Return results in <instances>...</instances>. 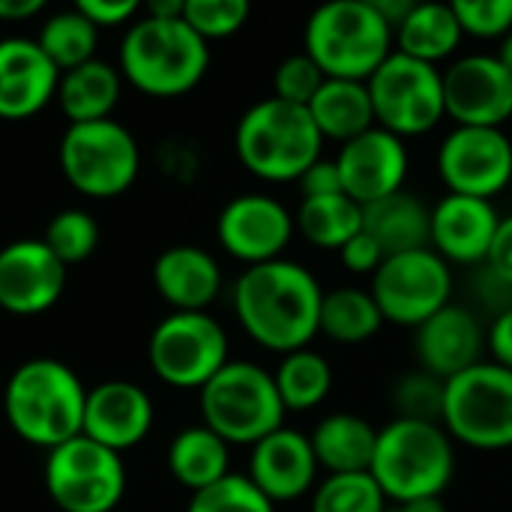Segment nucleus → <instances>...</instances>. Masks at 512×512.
Returning a JSON list of instances; mask_svg holds the SVG:
<instances>
[{"instance_id":"1","label":"nucleus","mask_w":512,"mask_h":512,"mask_svg":"<svg viewBox=\"0 0 512 512\" xmlns=\"http://www.w3.org/2000/svg\"><path fill=\"white\" fill-rule=\"evenodd\" d=\"M231 297L246 336L273 354L303 351L318 336L324 288L297 261L276 258L246 267Z\"/></svg>"},{"instance_id":"2","label":"nucleus","mask_w":512,"mask_h":512,"mask_svg":"<svg viewBox=\"0 0 512 512\" xmlns=\"http://www.w3.org/2000/svg\"><path fill=\"white\" fill-rule=\"evenodd\" d=\"M87 390L78 375L51 357L21 363L6 381L3 408L12 432L27 444L54 450L84 429Z\"/></svg>"},{"instance_id":"3","label":"nucleus","mask_w":512,"mask_h":512,"mask_svg":"<svg viewBox=\"0 0 512 512\" xmlns=\"http://www.w3.org/2000/svg\"><path fill=\"white\" fill-rule=\"evenodd\" d=\"M369 474L393 501V507L423 498H441L456 474L453 438L441 423L393 417L378 429L375 459Z\"/></svg>"},{"instance_id":"4","label":"nucleus","mask_w":512,"mask_h":512,"mask_svg":"<svg viewBox=\"0 0 512 512\" xmlns=\"http://www.w3.org/2000/svg\"><path fill=\"white\" fill-rule=\"evenodd\" d=\"M234 150L258 180L297 183L321 159L324 138L306 108L267 96L237 120Z\"/></svg>"},{"instance_id":"5","label":"nucleus","mask_w":512,"mask_h":512,"mask_svg":"<svg viewBox=\"0 0 512 512\" xmlns=\"http://www.w3.org/2000/svg\"><path fill=\"white\" fill-rule=\"evenodd\" d=\"M303 51L327 78L369 81L396 51V42L372 0H333L309 15Z\"/></svg>"},{"instance_id":"6","label":"nucleus","mask_w":512,"mask_h":512,"mask_svg":"<svg viewBox=\"0 0 512 512\" xmlns=\"http://www.w3.org/2000/svg\"><path fill=\"white\" fill-rule=\"evenodd\" d=\"M210 66L207 42L180 18L141 15L123 36L120 69L150 96L189 93Z\"/></svg>"},{"instance_id":"7","label":"nucleus","mask_w":512,"mask_h":512,"mask_svg":"<svg viewBox=\"0 0 512 512\" xmlns=\"http://www.w3.org/2000/svg\"><path fill=\"white\" fill-rule=\"evenodd\" d=\"M201 420L228 447H255L285 426V405L267 369L228 360L201 390Z\"/></svg>"},{"instance_id":"8","label":"nucleus","mask_w":512,"mask_h":512,"mask_svg":"<svg viewBox=\"0 0 512 512\" xmlns=\"http://www.w3.org/2000/svg\"><path fill=\"white\" fill-rule=\"evenodd\" d=\"M441 426L453 444L471 450L512 447V372L483 360L462 375L444 381Z\"/></svg>"},{"instance_id":"9","label":"nucleus","mask_w":512,"mask_h":512,"mask_svg":"<svg viewBox=\"0 0 512 512\" xmlns=\"http://www.w3.org/2000/svg\"><path fill=\"white\" fill-rule=\"evenodd\" d=\"M366 84L375 108V126L402 141L429 135L441 120H447L444 75L438 66L393 51Z\"/></svg>"},{"instance_id":"10","label":"nucleus","mask_w":512,"mask_h":512,"mask_svg":"<svg viewBox=\"0 0 512 512\" xmlns=\"http://www.w3.org/2000/svg\"><path fill=\"white\" fill-rule=\"evenodd\" d=\"M141 168L132 132L117 120L69 123L60 138L63 177L90 198H114L126 192Z\"/></svg>"},{"instance_id":"11","label":"nucleus","mask_w":512,"mask_h":512,"mask_svg":"<svg viewBox=\"0 0 512 512\" xmlns=\"http://www.w3.org/2000/svg\"><path fill=\"white\" fill-rule=\"evenodd\" d=\"M45 489L63 512H111L126 492L120 453L78 435L48 450Z\"/></svg>"},{"instance_id":"12","label":"nucleus","mask_w":512,"mask_h":512,"mask_svg":"<svg viewBox=\"0 0 512 512\" xmlns=\"http://www.w3.org/2000/svg\"><path fill=\"white\" fill-rule=\"evenodd\" d=\"M369 294L375 297L384 324L417 330L453 303V270L432 249L390 255L375 270Z\"/></svg>"},{"instance_id":"13","label":"nucleus","mask_w":512,"mask_h":512,"mask_svg":"<svg viewBox=\"0 0 512 512\" xmlns=\"http://www.w3.org/2000/svg\"><path fill=\"white\" fill-rule=\"evenodd\" d=\"M150 366L177 390H201L228 363V336L207 312H171L150 333Z\"/></svg>"},{"instance_id":"14","label":"nucleus","mask_w":512,"mask_h":512,"mask_svg":"<svg viewBox=\"0 0 512 512\" xmlns=\"http://www.w3.org/2000/svg\"><path fill=\"white\" fill-rule=\"evenodd\" d=\"M447 195L495 201L512 186V141L504 129L453 126L435 156Z\"/></svg>"},{"instance_id":"15","label":"nucleus","mask_w":512,"mask_h":512,"mask_svg":"<svg viewBox=\"0 0 512 512\" xmlns=\"http://www.w3.org/2000/svg\"><path fill=\"white\" fill-rule=\"evenodd\" d=\"M294 234V213L279 198L261 192L231 198L216 219L219 246L246 267L282 258Z\"/></svg>"},{"instance_id":"16","label":"nucleus","mask_w":512,"mask_h":512,"mask_svg":"<svg viewBox=\"0 0 512 512\" xmlns=\"http://www.w3.org/2000/svg\"><path fill=\"white\" fill-rule=\"evenodd\" d=\"M441 75L447 120L456 126L504 129L512 120V75L495 54H465Z\"/></svg>"},{"instance_id":"17","label":"nucleus","mask_w":512,"mask_h":512,"mask_svg":"<svg viewBox=\"0 0 512 512\" xmlns=\"http://www.w3.org/2000/svg\"><path fill=\"white\" fill-rule=\"evenodd\" d=\"M408 147L393 132L372 126L336 153L342 189L360 207H369L387 195L405 189L408 180Z\"/></svg>"},{"instance_id":"18","label":"nucleus","mask_w":512,"mask_h":512,"mask_svg":"<svg viewBox=\"0 0 512 512\" xmlns=\"http://www.w3.org/2000/svg\"><path fill=\"white\" fill-rule=\"evenodd\" d=\"M66 270L42 240H15L0 249V306L12 315L48 312L63 288Z\"/></svg>"},{"instance_id":"19","label":"nucleus","mask_w":512,"mask_h":512,"mask_svg":"<svg viewBox=\"0 0 512 512\" xmlns=\"http://www.w3.org/2000/svg\"><path fill=\"white\" fill-rule=\"evenodd\" d=\"M501 213L495 201L444 195L432 207L429 249L438 252L447 264L483 267L489 261Z\"/></svg>"},{"instance_id":"20","label":"nucleus","mask_w":512,"mask_h":512,"mask_svg":"<svg viewBox=\"0 0 512 512\" xmlns=\"http://www.w3.org/2000/svg\"><path fill=\"white\" fill-rule=\"evenodd\" d=\"M414 354L423 372L450 381L486 360V330L474 309L450 303L414 330Z\"/></svg>"},{"instance_id":"21","label":"nucleus","mask_w":512,"mask_h":512,"mask_svg":"<svg viewBox=\"0 0 512 512\" xmlns=\"http://www.w3.org/2000/svg\"><path fill=\"white\" fill-rule=\"evenodd\" d=\"M318 471L321 468L309 435H300L288 426L258 441L249 456V480L270 504H288L306 492H315Z\"/></svg>"},{"instance_id":"22","label":"nucleus","mask_w":512,"mask_h":512,"mask_svg":"<svg viewBox=\"0 0 512 512\" xmlns=\"http://www.w3.org/2000/svg\"><path fill=\"white\" fill-rule=\"evenodd\" d=\"M153 426V402L132 381H102L87 393L84 429L90 441L120 453L147 438Z\"/></svg>"},{"instance_id":"23","label":"nucleus","mask_w":512,"mask_h":512,"mask_svg":"<svg viewBox=\"0 0 512 512\" xmlns=\"http://www.w3.org/2000/svg\"><path fill=\"white\" fill-rule=\"evenodd\" d=\"M60 69L36 39H0V117L24 120L57 96Z\"/></svg>"},{"instance_id":"24","label":"nucleus","mask_w":512,"mask_h":512,"mask_svg":"<svg viewBox=\"0 0 512 512\" xmlns=\"http://www.w3.org/2000/svg\"><path fill=\"white\" fill-rule=\"evenodd\" d=\"M153 285L174 312H204L222 291V270L198 246H171L153 261Z\"/></svg>"},{"instance_id":"25","label":"nucleus","mask_w":512,"mask_h":512,"mask_svg":"<svg viewBox=\"0 0 512 512\" xmlns=\"http://www.w3.org/2000/svg\"><path fill=\"white\" fill-rule=\"evenodd\" d=\"M318 468L327 474H366L375 459L378 429L360 414H327L309 435Z\"/></svg>"},{"instance_id":"26","label":"nucleus","mask_w":512,"mask_h":512,"mask_svg":"<svg viewBox=\"0 0 512 512\" xmlns=\"http://www.w3.org/2000/svg\"><path fill=\"white\" fill-rule=\"evenodd\" d=\"M306 111L321 138L336 141L339 147L375 126V108L366 81L327 78Z\"/></svg>"},{"instance_id":"27","label":"nucleus","mask_w":512,"mask_h":512,"mask_svg":"<svg viewBox=\"0 0 512 512\" xmlns=\"http://www.w3.org/2000/svg\"><path fill=\"white\" fill-rule=\"evenodd\" d=\"M429 225L432 207H426L423 198L408 189L363 207V228L381 243L387 258L429 249Z\"/></svg>"},{"instance_id":"28","label":"nucleus","mask_w":512,"mask_h":512,"mask_svg":"<svg viewBox=\"0 0 512 512\" xmlns=\"http://www.w3.org/2000/svg\"><path fill=\"white\" fill-rule=\"evenodd\" d=\"M462 39L465 33L459 27L453 3H417L393 33L399 54H408L429 66L450 60L459 51Z\"/></svg>"},{"instance_id":"29","label":"nucleus","mask_w":512,"mask_h":512,"mask_svg":"<svg viewBox=\"0 0 512 512\" xmlns=\"http://www.w3.org/2000/svg\"><path fill=\"white\" fill-rule=\"evenodd\" d=\"M120 99V72L105 60H87L69 72H60L57 102L69 123L108 120Z\"/></svg>"},{"instance_id":"30","label":"nucleus","mask_w":512,"mask_h":512,"mask_svg":"<svg viewBox=\"0 0 512 512\" xmlns=\"http://www.w3.org/2000/svg\"><path fill=\"white\" fill-rule=\"evenodd\" d=\"M228 462V444L204 423L177 432L168 447V468L174 480L192 495L225 480L231 474Z\"/></svg>"},{"instance_id":"31","label":"nucleus","mask_w":512,"mask_h":512,"mask_svg":"<svg viewBox=\"0 0 512 512\" xmlns=\"http://www.w3.org/2000/svg\"><path fill=\"white\" fill-rule=\"evenodd\" d=\"M384 315L366 288H330L321 300L318 336L336 345H363L378 336Z\"/></svg>"},{"instance_id":"32","label":"nucleus","mask_w":512,"mask_h":512,"mask_svg":"<svg viewBox=\"0 0 512 512\" xmlns=\"http://www.w3.org/2000/svg\"><path fill=\"white\" fill-rule=\"evenodd\" d=\"M297 234L324 252H339L348 240L363 231V207L342 195L327 198H303L294 213Z\"/></svg>"},{"instance_id":"33","label":"nucleus","mask_w":512,"mask_h":512,"mask_svg":"<svg viewBox=\"0 0 512 512\" xmlns=\"http://www.w3.org/2000/svg\"><path fill=\"white\" fill-rule=\"evenodd\" d=\"M273 381L285 411H312L327 402L333 390V369L324 354L303 348L279 360Z\"/></svg>"},{"instance_id":"34","label":"nucleus","mask_w":512,"mask_h":512,"mask_svg":"<svg viewBox=\"0 0 512 512\" xmlns=\"http://www.w3.org/2000/svg\"><path fill=\"white\" fill-rule=\"evenodd\" d=\"M96 39H99V27L90 18H84L78 9H69V12L51 15L42 24L36 42L60 72H69V69L93 60Z\"/></svg>"},{"instance_id":"35","label":"nucleus","mask_w":512,"mask_h":512,"mask_svg":"<svg viewBox=\"0 0 512 512\" xmlns=\"http://www.w3.org/2000/svg\"><path fill=\"white\" fill-rule=\"evenodd\" d=\"M390 501L375 483V477L366 474H327L315 492L309 512H387Z\"/></svg>"},{"instance_id":"36","label":"nucleus","mask_w":512,"mask_h":512,"mask_svg":"<svg viewBox=\"0 0 512 512\" xmlns=\"http://www.w3.org/2000/svg\"><path fill=\"white\" fill-rule=\"evenodd\" d=\"M42 243L54 252V258L63 267H72V264H81L84 258H90L96 252V246H99V225H96V219L87 210L69 207V210H60L48 222Z\"/></svg>"},{"instance_id":"37","label":"nucleus","mask_w":512,"mask_h":512,"mask_svg":"<svg viewBox=\"0 0 512 512\" xmlns=\"http://www.w3.org/2000/svg\"><path fill=\"white\" fill-rule=\"evenodd\" d=\"M393 405L396 417L402 420H420V423H441L444 411V381L414 369L402 375L393 387Z\"/></svg>"},{"instance_id":"38","label":"nucleus","mask_w":512,"mask_h":512,"mask_svg":"<svg viewBox=\"0 0 512 512\" xmlns=\"http://www.w3.org/2000/svg\"><path fill=\"white\" fill-rule=\"evenodd\" d=\"M186 512H276V504H270L249 477L228 474L216 486L195 492Z\"/></svg>"},{"instance_id":"39","label":"nucleus","mask_w":512,"mask_h":512,"mask_svg":"<svg viewBox=\"0 0 512 512\" xmlns=\"http://www.w3.org/2000/svg\"><path fill=\"white\" fill-rule=\"evenodd\" d=\"M252 9L246 0H186L183 21L204 39H225L246 27Z\"/></svg>"},{"instance_id":"40","label":"nucleus","mask_w":512,"mask_h":512,"mask_svg":"<svg viewBox=\"0 0 512 512\" xmlns=\"http://www.w3.org/2000/svg\"><path fill=\"white\" fill-rule=\"evenodd\" d=\"M327 81V75L318 69V63L300 51L285 57L276 72H273V96L288 102V105H300L309 108V102L315 99V93L321 90V84Z\"/></svg>"},{"instance_id":"41","label":"nucleus","mask_w":512,"mask_h":512,"mask_svg":"<svg viewBox=\"0 0 512 512\" xmlns=\"http://www.w3.org/2000/svg\"><path fill=\"white\" fill-rule=\"evenodd\" d=\"M453 12L465 36L504 39L512 33V0H456Z\"/></svg>"},{"instance_id":"42","label":"nucleus","mask_w":512,"mask_h":512,"mask_svg":"<svg viewBox=\"0 0 512 512\" xmlns=\"http://www.w3.org/2000/svg\"><path fill=\"white\" fill-rule=\"evenodd\" d=\"M339 261L348 273H357V276H375V270L387 261V252L381 249V243L363 228L354 240H348L342 249H339Z\"/></svg>"},{"instance_id":"43","label":"nucleus","mask_w":512,"mask_h":512,"mask_svg":"<svg viewBox=\"0 0 512 512\" xmlns=\"http://www.w3.org/2000/svg\"><path fill=\"white\" fill-rule=\"evenodd\" d=\"M303 198H327V195H342V177H339V165L336 159L321 156L300 180H297Z\"/></svg>"},{"instance_id":"44","label":"nucleus","mask_w":512,"mask_h":512,"mask_svg":"<svg viewBox=\"0 0 512 512\" xmlns=\"http://www.w3.org/2000/svg\"><path fill=\"white\" fill-rule=\"evenodd\" d=\"M75 9L84 18H90L96 27H117V24H126L129 18H135L141 6L135 0H81Z\"/></svg>"},{"instance_id":"45","label":"nucleus","mask_w":512,"mask_h":512,"mask_svg":"<svg viewBox=\"0 0 512 512\" xmlns=\"http://www.w3.org/2000/svg\"><path fill=\"white\" fill-rule=\"evenodd\" d=\"M486 351H489L492 363L512 372V306L492 318V324L486 330Z\"/></svg>"},{"instance_id":"46","label":"nucleus","mask_w":512,"mask_h":512,"mask_svg":"<svg viewBox=\"0 0 512 512\" xmlns=\"http://www.w3.org/2000/svg\"><path fill=\"white\" fill-rule=\"evenodd\" d=\"M486 267L512 288V216H501V225H498Z\"/></svg>"},{"instance_id":"47","label":"nucleus","mask_w":512,"mask_h":512,"mask_svg":"<svg viewBox=\"0 0 512 512\" xmlns=\"http://www.w3.org/2000/svg\"><path fill=\"white\" fill-rule=\"evenodd\" d=\"M42 0H0V18L3 21H18V18H30L42 9Z\"/></svg>"},{"instance_id":"48","label":"nucleus","mask_w":512,"mask_h":512,"mask_svg":"<svg viewBox=\"0 0 512 512\" xmlns=\"http://www.w3.org/2000/svg\"><path fill=\"white\" fill-rule=\"evenodd\" d=\"M402 512H447L441 498H423V501H414V504H402Z\"/></svg>"},{"instance_id":"49","label":"nucleus","mask_w":512,"mask_h":512,"mask_svg":"<svg viewBox=\"0 0 512 512\" xmlns=\"http://www.w3.org/2000/svg\"><path fill=\"white\" fill-rule=\"evenodd\" d=\"M498 60H501V66L507 69L512 75V33H507L504 39H501V48H498V54H495Z\"/></svg>"},{"instance_id":"50","label":"nucleus","mask_w":512,"mask_h":512,"mask_svg":"<svg viewBox=\"0 0 512 512\" xmlns=\"http://www.w3.org/2000/svg\"><path fill=\"white\" fill-rule=\"evenodd\" d=\"M387 512H402V510H399V507H390V510H387Z\"/></svg>"}]
</instances>
